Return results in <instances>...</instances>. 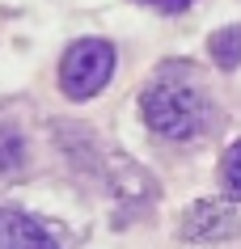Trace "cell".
<instances>
[{"instance_id":"3","label":"cell","mask_w":241,"mask_h":249,"mask_svg":"<svg viewBox=\"0 0 241 249\" xmlns=\"http://www.w3.org/2000/svg\"><path fill=\"white\" fill-rule=\"evenodd\" d=\"M237 232H241V211L233 203H220V198H199L182 220V236L195 245H220Z\"/></svg>"},{"instance_id":"6","label":"cell","mask_w":241,"mask_h":249,"mask_svg":"<svg viewBox=\"0 0 241 249\" xmlns=\"http://www.w3.org/2000/svg\"><path fill=\"white\" fill-rule=\"evenodd\" d=\"M220 182H224L228 198H237L241 203V140L224 152V160H220Z\"/></svg>"},{"instance_id":"1","label":"cell","mask_w":241,"mask_h":249,"mask_svg":"<svg viewBox=\"0 0 241 249\" xmlns=\"http://www.w3.org/2000/svg\"><path fill=\"white\" fill-rule=\"evenodd\" d=\"M161 72H165V76H157L144 93H140V114H144V123L157 135H165V140H195V135L207 127V118H212L207 93H203L190 76H182L186 64L161 68Z\"/></svg>"},{"instance_id":"8","label":"cell","mask_w":241,"mask_h":249,"mask_svg":"<svg viewBox=\"0 0 241 249\" xmlns=\"http://www.w3.org/2000/svg\"><path fill=\"white\" fill-rule=\"evenodd\" d=\"M140 4H152L157 13H186L190 0H140Z\"/></svg>"},{"instance_id":"7","label":"cell","mask_w":241,"mask_h":249,"mask_svg":"<svg viewBox=\"0 0 241 249\" xmlns=\"http://www.w3.org/2000/svg\"><path fill=\"white\" fill-rule=\"evenodd\" d=\"M21 165V144L17 140H0V173H9Z\"/></svg>"},{"instance_id":"2","label":"cell","mask_w":241,"mask_h":249,"mask_svg":"<svg viewBox=\"0 0 241 249\" xmlns=\"http://www.w3.org/2000/svg\"><path fill=\"white\" fill-rule=\"evenodd\" d=\"M114 76V42L110 38H76L59 59V89L72 102H89Z\"/></svg>"},{"instance_id":"4","label":"cell","mask_w":241,"mask_h":249,"mask_svg":"<svg viewBox=\"0 0 241 249\" xmlns=\"http://www.w3.org/2000/svg\"><path fill=\"white\" fill-rule=\"evenodd\" d=\"M0 249H59V245L34 215L0 207Z\"/></svg>"},{"instance_id":"5","label":"cell","mask_w":241,"mask_h":249,"mask_svg":"<svg viewBox=\"0 0 241 249\" xmlns=\"http://www.w3.org/2000/svg\"><path fill=\"white\" fill-rule=\"evenodd\" d=\"M207 51H212L216 68H224V72L241 68V26H224V30H216L212 38H207Z\"/></svg>"}]
</instances>
